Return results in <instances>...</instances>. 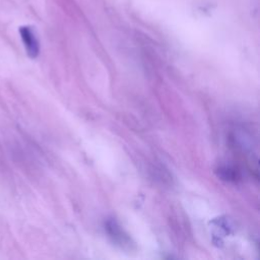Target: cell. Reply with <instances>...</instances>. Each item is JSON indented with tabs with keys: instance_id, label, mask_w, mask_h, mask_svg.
<instances>
[{
	"instance_id": "6da1fadb",
	"label": "cell",
	"mask_w": 260,
	"mask_h": 260,
	"mask_svg": "<svg viewBox=\"0 0 260 260\" xmlns=\"http://www.w3.org/2000/svg\"><path fill=\"white\" fill-rule=\"evenodd\" d=\"M19 35L24 45L26 54L30 58H36L40 52V44L34 29L28 25L19 27Z\"/></svg>"
}]
</instances>
